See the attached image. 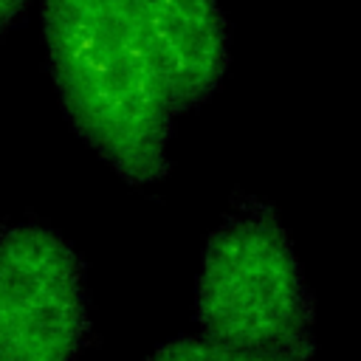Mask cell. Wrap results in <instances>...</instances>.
I'll list each match as a JSON object with an SVG mask.
<instances>
[{
	"instance_id": "1",
	"label": "cell",
	"mask_w": 361,
	"mask_h": 361,
	"mask_svg": "<svg viewBox=\"0 0 361 361\" xmlns=\"http://www.w3.org/2000/svg\"><path fill=\"white\" fill-rule=\"evenodd\" d=\"M39 6L51 73L76 133L124 180H161L178 110L133 0Z\"/></svg>"
},
{
	"instance_id": "2",
	"label": "cell",
	"mask_w": 361,
	"mask_h": 361,
	"mask_svg": "<svg viewBox=\"0 0 361 361\" xmlns=\"http://www.w3.org/2000/svg\"><path fill=\"white\" fill-rule=\"evenodd\" d=\"M195 316L212 338L313 358V299L293 245L265 200L240 197L209 237Z\"/></svg>"
},
{
	"instance_id": "3",
	"label": "cell",
	"mask_w": 361,
	"mask_h": 361,
	"mask_svg": "<svg viewBox=\"0 0 361 361\" xmlns=\"http://www.w3.org/2000/svg\"><path fill=\"white\" fill-rule=\"evenodd\" d=\"M87 338L85 271L48 228L0 234V361H73Z\"/></svg>"
},
{
	"instance_id": "4",
	"label": "cell",
	"mask_w": 361,
	"mask_h": 361,
	"mask_svg": "<svg viewBox=\"0 0 361 361\" xmlns=\"http://www.w3.org/2000/svg\"><path fill=\"white\" fill-rule=\"evenodd\" d=\"M175 110L203 104L228 68V31L217 0H133Z\"/></svg>"
},
{
	"instance_id": "5",
	"label": "cell",
	"mask_w": 361,
	"mask_h": 361,
	"mask_svg": "<svg viewBox=\"0 0 361 361\" xmlns=\"http://www.w3.org/2000/svg\"><path fill=\"white\" fill-rule=\"evenodd\" d=\"M149 361H302L293 355L282 353H268V350H251V347H237L212 336H186L175 338L152 353Z\"/></svg>"
},
{
	"instance_id": "6",
	"label": "cell",
	"mask_w": 361,
	"mask_h": 361,
	"mask_svg": "<svg viewBox=\"0 0 361 361\" xmlns=\"http://www.w3.org/2000/svg\"><path fill=\"white\" fill-rule=\"evenodd\" d=\"M28 3H31V0H0V34L25 11Z\"/></svg>"
}]
</instances>
